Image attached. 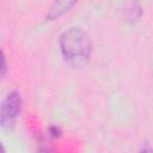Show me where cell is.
<instances>
[{
	"instance_id": "obj_1",
	"label": "cell",
	"mask_w": 153,
	"mask_h": 153,
	"mask_svg": "<svg viewBox=\"0 0 153 153\" xmlns=\"http://www.w3.org/2000/svg\"><path fill=\"white\" fill-rule=\"evenodd\" d=\"M60 50L65 61L74 68L87 65L92 44L87 33L79 26H72L60 36Z\"/></svg>"
},
{
	"instance_id": "obj_2",
	"label": "cell",
	"mask_w": 153,
	"mask_h": 153,
	"mask_svg": "<svg viewBox=\"0 0 153 153\" xmlns=\"http://www.w3.org/2000/svg\"><path fill=\"white\" fill-rule=\"evenodd\" d=\"M22 110V97L18 91L10 92L1 104L0 124L4 129H12Z\"/></svg>"
},
{
	"instance_id": "obj_3",
	"label": "cell",
	"mask_w": 153,
	"mask_h": 153,
	"mask_svg": "<svg viewBox=\"0 0 153 153\" xmlns=\"http://www.w3.org/2000/svg\"><path fill=\"white\" fill-rule=\"evenodd\" d=\"M75 5V1H57L54 2L53 6L49 8V12L47 14V20H55L63 13H66L72 6Z\"/></svg>"
},
{
	"instance_id": "obj_4",
	"label": "cell",
	"mask_w": 153,
	"mask_h": 153,
	"mask_svg": "<svg viewBox=\"0 0 153 153\" xmlns=\"http://www.w3.org/2000/svg\"><path fill=\"white\" fill-rule=\"evenodd\" d=\"M141 7L137 2H131L128 5V7L124 10V18L127 22L129 23H134L136 20H139V18L141 17Z\"/></svg>"
},
{
	"instance_id": "obj_5",
	"label": "cell",
	"mask_w": 153,
	"mask_h": 153,
	"mask_svg": "<svg viewBox=\"0 0 153 153\" xmlns=\"http://www.w3.org/2000/svg\"><path fill=\"white\" fill-rule=\"evenodd\" d=\"M49 133H50V135L54 136V137H57V136L61 135V130H60V128H57V127H55V126H53V127L49 128Z\"/></svg>"
},
{
	"instance_id": "obj_6",
	"label": "cell",
	"mask_w": 153,
	"mask_h": 153,
	"mask_svg": "<svg viewBox=\"0 0 153 153\" xmlns=\"http://www.w3.org/2000/svg\"><path fill=\"white\" fill-rule=\"evenodd\" d=\"M6 72H7V65H6V56H5V54L2 53V66H1V75L4 76V75L6 74Z\"/></svg>"
},
{
	"instance_id": "obj_7",
	"label": "cell",
	"mask_w": 153,
	"mask_h": 153,
	"mask_svg": "<svg viewBox=\"0 0 153 153\" xmlns=\"http://www.w3.org/2000/svg\"><path fill=\"white\" fill-rule=\"evenodd\" d=\"M37 153H53L51 151H49L48 148H45V147H41L38 151H37Z\"/></svg>"
},
{
	"instance_id": "obj_8",
	"label": "cell",
	"mask_w": 153,
	"mask_h": 153,
	"mask_svg": "<svg viewBox=\"0 0 153 153\" xmlns=\"http://www.w3.org/2000/svg\"><path fill=\"white\" fill-rule=\"evenodd\" d=\"M140 153H153V149H152V148H149V147H145Z\"/></svg>"
},
{
	"instance_id": "obj_9",
	"label": "cell",
	"mask_w": 153,
	"mask_h": 153,
	"mask_svg": "<svg viewBox=\"0 0 153 153\" xmlns=\"http://www.w3.org/2000/svg\"><path fill=\"white\" fill-rule=\"evenodd\" d=\"M1 153H6V151H5V147L2 146V151H1Z\"/></svg>"
}]
</instances>
